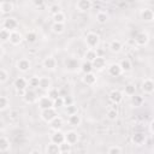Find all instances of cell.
<instances>
[{
  "mask_svg": "<svg viewBox=\"0 0 154 154\" xmlns=\"http://www.w3.org/2000/svg\"><path fill=\"white\" fill-rule=\"evenodd\" d=\"M57 116H58V112H57V108H54V107L41 109V118L45 122H47V123H49L51 120H53Z\"/></svg>",
  "mask_w": 154,
  "mask_h": 154,
  "instance_id": "1",
  "label": "cell"
},
{
  "mask_svg": "<svg viewBox=\"0 0 154 154\" xmlns=\"http://www.w3.org/2000/svg\"><path fill=\"white\" fill-rule=\"evenodd\" d=\"M99 42H100V36H99L97 34H95V32H89V34L85 35V43H87V46H88L89 48H95V47H97Z\"/></svg>",
  "mask_w": 154,
  "mask_h": 154,
  "instance_id": "2",
  "label": "cell"
},
{
  "mask_svg": "<svg viewBox=\"0 0 154 154\" xmlns=\"http://www.w3.org/2000/svg\"><path fill=\"white\" fill-rule=\"evenodd\" d=\"M23 99L26 103H34L36 100H37V94L35 90L30 89V90H25L24 95H23Z\"/></svg>",
  "mask_w": 154,
  "mask_h": 154,
  "instance_id": "3",
  "label": "cell"
},
{
  "mask_svg": "<svg viewBox=\"0 0 154 154\" xmlns=\"http://www.w3.org/2000/svg\"><path fill=\"white\" fill-rule=\"evenodd\" d=\"M38 107L41 109H46V108H51L53 107V100L49 96H42L38 100Z\"/></svg>",
  "mask_w": 154,
  "mask_h": 154,
  "instance_id": "4",
  "label": "cell"
},
{
  "mask_svg": "<svg viewBox=\"0 0 154 154\" xmlns=\"http://www.w3.org/2000/svg\"><path fill=\"white\" fill-rule=\"evenodd\" d=\"M22 40H23V37H22L20 32H18V31H16V30L10 31V38H8V41H10L13 46L19 45V43L22 42Z\"/></svg>",
  "mask_w": 154,
  "mask_h": 154,
  "instance_id": "5",
  "label": "cell"
},
{
  "mask_svg": "<svg viewBox=\"0 0 154 154\" xmlns=\"http://www.w3.org/2000/svg\"><path fill=\"white\" fill-rule=\"evenodd\" d=\"M91 6H93L91 0H78V1H77V5H76V7H77L79 11H82V12L89 11V10L91 8Z\"/></svg>",
  "mask_w": 154,
  "mask_h": 154,
  "instance_id": "6",
  "label": "cell"
},
{
  "mask_svg": "<svg viewBox=\"0 0 154 154\" xmlns=\"http://www.w3.org/2000/svg\"><path fill=\"white\" fill-rule=\"evenodd\" d=\"M65 141V134H63L60 130H55L54 134L51 137V142L55 143V144H60Z\"/></svg>",
  "mask_w": 154,
  "mask_h": 154,
  "instance_id": "7",
  "label": "cell"
},
{
  "mask_svg": "<svg viewBox=\"0 0 154 154\" xmlns=\"http://www.w3.org/2000/svg\"><path fill=\"white\" fill-rule=\"evenodd\" d=\"M17 25H18V22L16 18H6L4 20V29H6L8 31L14 30L17 28Z\"/></svg>",
  "mask_w": 154,
  "mask_h": 154,
  "instance_id": "8",
  "label": "cell"
},
{
  "mask_svg": "<svg viewBox=\"0 0 154 154\" xmlns=\"http://www.w3.org/2000/svg\"><path fill=\"white\" fill-rule=\"evenodd\" d=\"M65 65H66V67L70 70V71H76L78 67H79V63H78V60L77 59H75V58H67L66 60H65Z\"/></svg>",
  "mask_w": 154,
  "mask_h": 154,
  "instance_id": "9",
  "label": "cell"
},
{
  "mask_svg": "<svg viewBox=\"0 0 154 154\" xmlns=\"http://www.w3.org/2000/svg\"><path fill=\"white\" fill-rule=\"evenodd\" d=\"M13 85H14L16 90H25V88L28 85V82L23 77H17L14 79V82H13Z\"/></svg>",
  "mask_w": 154,
  "mask_h": 154,
  "instance_id": "10",
  "label": "cell"
},
{
  "mask_svg": "<svg viewBox=\"0 0 154 154\" xmlns=\"http://www.w3.org/2000/svg\"><path fill=\"white\" fill-rule=\"evenodd\" d=\"M77 141H78V135L76 131H67L65 134V142H67L72 146V144L77 143Z\"/></svg>",
  "mask_w": 154,
  "mask_h": 154,
  "instance_id": "11",
  "label": "cell"
},
{
  "mask_svg": "<svg viewBox=\"0 0 154 154\" xmlns=\"http://www.w3.org/2000/svg\"><path fill=\"white\" fill-rule=\"evenodd\" d=\"M91 65H93V69H97V70H101L105 67L106 65V60L103 57H96L93 61H91Z\"/></svg>",
  "mask_w": 154,
  "mask_h": 154,
  "instance_id": "12",
  "label": "cell"
},
{
  "mask_svg": "<svg viewBox=\"0 0 154 154\" xmlns=\"http://www.w3.org/2000/svg\"><path fill=\"white\" fill-rule=\"evenodd\" d=\"M122 72H123V71H122V67H120L119 64H112V65H109V67H108V73H109L111 76H113V77L120 76Z\"/></svg>",
  "mask_w": 154,
  "mask_h": 154,
  "instance_id": "13",
  "label": "cell"
},
{
  "mask_svg": "<svg viewBox=\"0 0 154 154\" xmlns=\"http://www.w3.org/2000/svg\"><path fill=\"white\" fill-rule=\"evenodd\" d=\"M109 100L113 102V103H119V102H122V100H123V94L119 91V90H112L111 93H109Z\"/></svg>",
  "mask_w": 154,
  "mask_h": 154,
  "instance_id": "14",
  "label": "cell"
},
{
  "mask_svg": "<svg viewBox=\"0 0 154 154\" xmlns=\"http://www.w3.org/2000/svg\"><path fill=\"white\" fill-rule=\"evenodd\" d=\"M57 66V60L53 57H47L43 60V67H46L47 70H54Z\"/></svg>",
  "mask_w": 154,
  "mask_h": 154,
  "instance_id": "15",
  "label": "cell"
},
{
  "mask_svg": "<svg viewBox=\"0 0 154 154\" xmlns=\"http://www.w3.org/2000/svg\"><path fill=\"white\" fill-rule=\"evenodd\" d=\"M49 124H51V128L55 131V130H60L61 128H63V124H64V122H63V118L61 117H59V116H57L53 120H51L49 122Z\"/></svg>",
  "mask_w": 154,
  "mask_h": 154,
  "instance_id": "16",
  "label": "cell"
},
{
  "mask_svg": "<svg viewBox=\"0 0 154 154\" xmlns=\"http://www.w3.org/2000/svg\"><path fill=\"white\" fill-rule=\"evenodd\" d=\"M17 69L22 72H26L30 69V61L28 59H20L17 63Z\"/></svg>",
  "mask_w": 154,
  "mask_h": 154,
  "instance_id": "17",
  "label": "cell"
},
{
  "mask_svg": "<svg viewBox=\"0 0 154 154\" xmlns=\"http://www.w3.org/2000/svg\"><path fill=\"white\" fill-rule=\"evenodd\" d=\"M83 83L87 84V85H93L95 82H96V76L93 73V72H89V73H84L83 78H82Z\"/></svg>",
  "mask_w": 154,
  "mask_h": 154,
  "instance_id": "18",
  "label": "cell"
},
{
  "mask_svg": "<svg viewBox=\"0 0 154 154\" xmlns=\"http://www.w3.org/2000/svg\"><path fill=\"white\" fill-rule=\"evenodd\" d=\"M42 90H48L51 88V79L48 77H40L38 78V87Z\"/></svg>",
  "mask_w": 154,
  "mask_h": 154,
  "instance_id": "19",
  "label": "cell"
},
{
  "mask_svg": "<svg viewBox=\"0 0 154 154\" xmlns=\"http://www.w3.org/2000/svg\"><path fill=\"white\" fill-rule=\"evenodd\" d=\"M153 17H154V13H153L152 10L144 8V10L141 11V18H142V20H144V22H152L153 20Z\"/></svg>",
  "mask_w": 154,
  "mask_h": 154,
  "instance_id": "20",
  "label": "cell"
},
{
  "mask_svg": "<svg viewBox=\"0 0 154 154\" xmlns=\"http://www.w3.org/2000/svg\"><path fill=\"white\" fill-rule=\"evenodd\" d=\"M134 40H135V43H137L140 46H144L148 42V35L144 32H138Z\"/></svg>",
  "mask_w": 154,
  "mask_h": 154,
  "instance_id": "21",
  "label": "cell"
},
{
  "mask_svg": "<svg viewBox=\"0 0 154 154\" xmlns=\"http://www.w3.org/2000/svg\"><path fill=\"white\" fill-rule=\"evenodd\" d=\"M142 90L147 94H152L153 90H154V83L152 79H146L143 83H142Z\"/></svg>",
  "mask_w": 154,
  "mask_h": 154,
  "instance_id": "22",
  "label": "cell"
},
{
  "mask_svg": "<svg viewBox=\"0 0 154 154\" xmlns=\"http://www.w3.org/2000/svg\"><path fill=\"white\" fill-rule=\"evenodd\" d=\"M81 123H82V119H81V117L78 116V113H75V114L69 116V124H70L71 126H78Z\"/></svg>",
  "mask_w": 154,
  "mask_h": 154,
  "instance_id": "23",
  "label": "cell"
},
{
  "mask_svg": "<svg viewBox=\"0 0 154 154\" xmlns=\"http://www.w3.org/2000/svg\"><path fill=\"white\" fill-rule=\"evenodd\" d=\"M13 10V4L10 1H2L0 2V11L2 13H8Z\"/></svg>",
  "mask_w": 154,
  "mask_h": 154,
  "instance_id": "24",
  "label": "cell"
},
{
  "mask_svg": "<svg viewBox=\"0 0 154 154\" xmlns=\"http://www.w3.org/2000/svg\"><path fill=\"white\" fill-rule=\"evenodd\" d=\"M79 69H81V71H82L83 73L93 72V65H91V63H90V61H88V60H84L83 63H81Z\"/></svg>",
  "mask_w": 154,
  "mask_h": 154,
  "instance_id": "25",
  "label": "cell"
},
{
  "mask_svg": "<svg viewBox=\"0 0 154 154\" xmlns=\"http://www.w3.org/2000/svg\"><path fill=\"white\" fill-rule=\"evenodd\" d=\"M146 141V136H144V134L143 132H136L134 136H132V142L135 143V144H142L143 142Z\"/></svg>",
  "mask_w": 154,
  "mask_h": 154,
  "instance_id": "26",
  "label": "cell"
},
{
  "mask_svg": "<svg viewBox=\"0 0 154 154\" xmlns=\"http://www.w3.org/2000/svg\"><path fill=\"white\" fill-rule=\"evenodd\" d=\"M109 49H111V52H113V53L120 52V49H122V42L118 41V40L112 41V42L109 43Z\"/></svg>",
  "mask_w": 154,
  "mask_h": 154,
  "instance_id": "27",
  "label": "cell"
},
{
  "mask_svg": "<svg viewBox=\"0 0 154 154\" xmlns=\"http://www.w3.org/2000/svg\"><path fill=\"white\" fill-rule=\"evenodd\" d=\"M119 65H120V67H122V71H123V72H128V71H130V70H131V67H132L131 61H130L129 59H123V60L119 63Z\"/></svg>",
  "mask_w": 154,
  "mask_h": 154,
  "instance_id": "28",
  "label": "cell"
},
{
  "mask_svg": "<svg viewBox=\"0 0 154 154\" xmlns=\"http://www.w3.org/2000/svg\"><path fill=\"white\" fill-rule=\"evenodd\" d=\"M47 153L48 154H59L60 153V148H59V144H55V143H51L48 144L47 147Z\"/></svg>",
  "mask_w": 154,
  "mask_h": 154,
  "instance_id": "29",
  "label": "cell"
},
{
  "mask_svg": "<svg viewBox=\"0 0 154 154\" xmlns=\"http://www.w3.org/2000/svg\"><path fill=\"white\" fill-rule=\"evenodd\" d=\"M52 30H53V32H55V34H61V32H64V30H65V25H64V23H53Z\"/></svg>",
  "mask_w": 154,
  "mask_h": 154,
  "instance_id": "30",
  "label": "cell"
},
{
  "mask_svg": "<svg viewBox=\"0 0 154 154\" xmlns=\"http://www.w3.org/2000/svg\"><path fill=\"white\" fill-rule=\"evenodd\" d=\"M10 149V142L5 137H0V152H7Z\"/></svg>",
  "mask_w": 154,
  "mask_h": 154,
  "instance_id": "31",
  "label": "cell"
},
{
  "mask_svg": "<svg viewBox=\"0 0 154 154\" xmlns=\"http://www.w3.org/2000/svg\"><path fill=\"white\" fill-rule=\"evenodd\" d=\"M108 20V14L106 12H99L96 14V22L100 24H105Z\"/></svg>",
  "mask_w": 154,
  "mask_h": 154,
  "instance_id": "32",
  "label": "cell"
},
{
  "mask_svg": "<svg viewBox=\"0 0 154 154\" xmlns=\"http://www.w3.org/2000/svg\"><path fill=\"white\" fill-rule=\"evenodd\" d=\"M65 14L63 12H58L55 14H53V23H65Z\"/></svg>",
  "mask_w": 154,
  "mask_h": 154,
  "instance_id": "33",
  "label": "cell"
},
{
  "mask_svg": "<svg viewBox=\"0 0 154 154\" xmlns=\"http://www.w3.org/2000/svg\"><path fill=\"white\" fill-rule=\"evenodd\" d=\"M97 55H96V52L93 49V48H90V49H88L87 52H85V54H84V58H85V60H88V61H93L95 58H96Z\"/></svg>",
  "mask_w": 154,
  "mask_h": 154,
  "instance_id": "34",
  "label": "cell"
},
{
  "mask_svg": "<svg viewBox=\"0 0 154 154\" xmlns=\"http://www.w3.org/2000/svg\"><path fill=\"white\" fill-rule=\"evenodd\" d=\"M59 148H60V153H71V144L67 143V142H63L59 144Z\"/></svg>",
  "mask_w": 154,
  "mask_h": 154,
  "instance_id": "35",
  "label": "cell"
},
{
  "mask_svg": "<svg viewBox=\"0 0 154 154\" xmlns=\"http://www.w3.org/2000/svg\"><path fill=\"white\" fill-rule=\"evenodd\" d=\"M135 93H136V87H135L132 83H129V84L125 85V94H126V95L132 96Z\"/></svg>",
  "mask_w": 154,
  "mask_h": 154,
  "instance_id": "36",
  "label": "cell"
},
{
  "mask_svg": "<svg viewBox=\"0 0 154 154\" xmlns=\"http://www.w3.org/2000/svg\"><path fill=\"white\" fill-rule=\"evenodd\" d=\"M47 91H48V95H47V96H49L52 100L57 99V97L60 95V91H59L57 88H49Z\"/></svg>",
  "mask_w": 154,
  "mask_h": 154,
  "instance_id": "37",
  "label": "cell"
},
{
  "mask_svg": "<svg viewBox=\"0 0 154 154\" xmlns=\"http://www.w3.org/2000/svg\"><path fill=\"white\" fill-rule=\"evenodd\" d=\"M36 38H37V35H36L34 31H29V32H26V35H25V40H26V42H29V43H34V42L36 41Z\"/></svg>",
  "mask_w": 154,
  "mask_h": 154,
  "instance_id": "38",
  "label": "cell"
},
{
  "mask_svg": "<svg viewBox=\"0 0 154 154\" xmlns=\"http://www.w3.org/2000/svg\"><path fill=\"white\" fill-rule=\"evenodd\" d=\"M53 107L54 108H60V107H64V99L63 96H58L57 99L53 100Z\"/></svg>",
  "mask_w": 154,
  "mask_h": 154,
  "instance_id": "39",
  "label": "cell"
},
{
  "mask_svg": "<svg viewBox=\"0 0 154 154\" xmlns=\"http://www.w3.org/2000/svg\"><path fill=\"white\" fill-rule=\"evenodd\" d=\"M78 112V109H77V107L72 103V105H69V106H65V113L67 114V116H71V114H75V113H77Z\"/></svg>",
  "mask_w": 154,
  "mask_h": 154,
  "instance_id": "40",
  "label": "cell"
},
{
  "mask_svg": "<svg viewBox=\"0 0 154 154\" xmlns=\"http://www.w3.org/2000/svg\"><path fill=\"white\" fill-rule=\"evenodd\" d=\"M8 38H10V31L6 29H1L0 30V40L2 42H6V41H8Z\"/></svg>",
  "mask_w": 154,
  "mask_h": 154,
  "instance_id": "41",
  "label": "cell"
},
{
  "mask_svg": "<svg viewBox=\"0 0 154 154\" xmlns=\"http://www.w3.org/2000/svg\"><path fill=\"white\" fill-rule=\"evenodd\" d=\"M142 102H143V99H142L141 96H136L135 94L131 96V103H132L134 106H141Z\"/></svg>",
  "mask_w": 154,
  "mask_h": 154,
  "instance_id": "42",
  "label": "cell"
},
{
  "mask_svg": "<svg viewBox=\"0 0 154 154\" xmlns=\"http://www.w3.org/2000/svg\"><path fill=\"white\" fill-rule=\"evenodd\" d=\"M117 116H118V112H117V109H116V108L108 109V112H107V117H108V119L114 120V119L117 118Z\"/></svg>",
  "mask_w": 154,
  "mask_h": 154,
  "instance_id": "43",
  "label": "cell"
},
{
  "mask_svg": "<svg viewBox=\"0 0 154 154\" xmlns=\"http://www.w3.org/2000/svg\"><path fill=\"white\" fill-rule=\"evenodd\" d=\"M107 152H108V154H120L123 150H122V148H119L117 146H112V147L108 148Z\"/></svg>",
  "mask_w": 154,
  "mask_h": 154,
  "instance_id": "44",
  "label": "cell"
},
{
  "mask_svg": "<svg viewBox=\"0 0 154 154\" xmlns=\"http://www.w3.org/2000/svg\"><path fill=\"white\" fill-rule=\"evenodd\" d=\"M7 78H8V73H7V71L4 70V69H0V83L6 82Z\"/></svg>",
  "mask_w": 154,
  "mask_h": 154,
  "instance_id": "45",
  "label": "cell"
},
{
  "mask_svg": "<svg viewBox=\"0 0 154 154\" xmlns=\"http://www.w3.org/2000/svg\"><path fill=\"white\" fill-rule=\"evenodd\" d=\"M49 12H51V14L53 16V14H55V13H58V12H61V7H60L59 5H57V4H54V5H52V6L49 7Z\"/></svg>",
  "mask_w": 154,
  "mask_h": 154,
  "instance_id": "46",
  "label": "cell"
},
{
  "mask_svg": "<svg viewBox=\"0 0 154 154\" xmlns=\"http://www.w3.org/2000/svg\"><path fill=\"white\" fill-rule=\"evenodd\" d=\"M8 106V100L5 96H0V111L5 109Z\"/></svg>",
  "mask_w": 154,
  "mask_h": 154,
  "instance_id": "47",
  "label": "cell"
},
{
  "mask_svg": "<svg viewBox=\"0 0 154 154\" xmlns=\"http://www.w3.org/2000/svg\"><path fill=\"white\" fill-rule=\"evenodd\" d=\"M63 99H64V106H69L73 103V97L71 95H65L63 96Z\"/></svg>",
  "mask_w": 154,
  "mask_h": 154,
  "instance_id": "48",
  "label": "cell"
},
{
  "mask_svg": "<svg viewBox=\"0 0 154 154\" xmlns=\"http://www.w3.org/2000/svg\"><path fill=\"white\" fill-rule=\"evenodd\" d=\"M29 85L32 88H37L38 87V77H31L29 79Z\"/></svg>",
  "mask_w": 154,
  "mask_h": 154,
  "instance_id": "49",
  "label": "cell"
},
{
  "mask_svg": "<svg viewBox=\"0 0 154 154\" xmlns=\"http://www.w3.org/2000/svg\"><path fill=\"white\" fill-rule=\"evenodd\" d=\"M32 4H34V6H36V7H41V6L45 4V0H32Z\"/></svg>",
  "mask_w": 154,
  "mask_h": 154,
  "instance_id": "50",
  "label": "cell"
},
{
  "mask_svg": "<svg viewBox=\"0 0 154 154\" xmlns=\"http://www.w3.org/2000/svg\"><path fill=\"white\" fill-rule=\"evenodd\" d=\"M2 53H4V49H2V47H1V46H0V57H1V55H2Z\"/></svg>",
  "mask_w": 154,
  "mask_h": 154,
  "instance_id": "51",
  "label": "cell"
},
{
  "mask_svg": "<svg viewBox=\"0 0 154 154\" xmlns=\"http://www.w3.org/2000/svg\"><path fill=\"white\" fill-rule=\"evenodd\" d=\"M0 12H1V11H0Z\"/></svg>",
  "mask_w": 154,
  "mask_h": 154,
  "instance_id": "52",
  "label": "cell"
}]
</instances>
